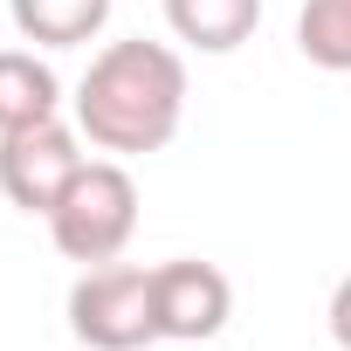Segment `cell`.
Listing matches in <instances>:
<instances>
[{
	"instance_id": "obj_1",
	"label": "cell",
	"mask_w": 351,
	"mask_h": 351,
	"mask_svg": "<svg viewBox=\"0 0 351 351\" xmlns=\"http://www.w3.org/2000/svg\"><path fill=\"white\" fill-rule=\"evenodd\" d=\"M180 117H186V56L145 35L97 49L76 83V131L110 158L165 152Z\"/></svg>"
},
{
	"instance_id": "obj_2",
	"label": "cell",
	"mask_w": 351,
	"mask_h": 351,
	"mask_svg": "<svg viewBox=\"0 0 351 351\" xmlns=\"http://www.w3.org/2000/svg\"><path fill=\"white\" fill-rule=\"evenodd\" d=\"M49 234L83 269L117 262L131 248V234H138V180H131V165L124 158H90L76 180H69V193L56 200Z\"/></svg>"
},
{
	"instance_id": "obj_3",
	"label": "cell",
	"mask_w": 351,
	"mask_h": 351,
	"mask_svg": "<svg viewBox=\"0 0 351 351\" xmlns=\"http://www.w3.org/2000/svg\"><path fill=\"white\" fill-rule=\"evenodd\" d=\"M69 330L90 351H145L158 337V303H152V269H83L69 289Z\"/></svg>"
},
{
	"instance_id": "obj_4",
	"label": "cell",
	"mask_w": 351,
	"mask_h": 351,
	"mask_svg": "<svg viewBox=\"0 0 351 351\" xmlns=\"http://www.w3.org/2000/svg\"><path fill=\"white\" fill-rule=\"evenodd\" d=\"M83 165H90L83 158V131L62 124V117L28 124V131H8V138H0V193H8V207L49 221Z\"/></svg>"
},
{
	"instance_id": "obj_5",
	"label": "cell",
	"mask_w": 351,
	"mask_h": 351,
	"mask_svg": "<svg viewBox=\"0 0 351 351\" xmlns=\"http://www.w3.org/2000/svg\"><path fill=\"white\" fill-rule=\"evenodd\" d=\"M152 303H158V337L172 344H207L234 317V282L214 262H158L152 269Z\"/></svg>"
},
{
	"instance_id": "obj_6",
	"label": "cell",
	"mask_w": 351,
	"mask_h": 351,
	"mask_svg": "<svg viewBox=\"0 0 351 351\" xmlns=\"http://www.w3.org/2000/svg\"><path fill=\"white\" fill-rule=\"evenodd\" d=\"M165 28L200 56H234L262 28V0H165Z\"/></svg>"
},
{
	"instance_id": "obj_7",
	"label": "cell",
	"mask_w": 351,
	"mask_h": 351,
	"mask_svg": "<svg viewBox=\"0 0 351 351\" xmlns=\"http://www.w3.org/2000/svg\"><path fill=\"white\" fill-rule=\"evenodd\" d=\"M62 117V83L35 49H0V138Z\"/></svg>"
},
{
	"instance_id": "obj_8",
	"label": "cell",
	"mask_w": 351,
	"mask_h": 351,
	"mask_svg": "<svg viewBox=\"0 0 351 351\" xmlns=\"http://www.w3.org/2000/svg\"><path fill=\"white\" fill-rule=\"evenodd\" d=\"M110 8L117 0H8L21 42H35V49H83V42H97Z\"/></svg>"
},
{
	"instance_id": "obj_9",
	"label": "cell",
	"mask_w": 351,
	"mask_h": 351,
	"mask_svg": "<svg viewBox=\"0 0 351 351\" xmlns=\"http://www.w3.org/2000/svg\"><path fill=\"white\" fill-rule=\"evenodd\" d=\"M296 49L310 69L351 76V0H303L296 14Z\"/></svg>"
},
{
	"instance_id": "obj_10",
	"label": "cell",
	"mask_w": 351,
	"mask_h": 351,
	"mask_svg": "<svg viewBox=\"0 0 351 351\" xmlns=\"http://www.w3.org/2000/svg\"><path fill=\"white\" fill-rule=\"evenodd\" d=\"M330 337H337V351H351V276L330 289Z\"/></svg>"
},
{
	"instance_id": "obj_11",
	"label": "cell",
	"mask_w": 351,
	"mask_h": 351,
	"mask_svg": "<svg viewBox=\"0 0 351 351\" xmlns=\"http://www.w3.org/2000/svg\"><path fill=\"white\" fill-rule=\"evenodd\" d=\"M180 351H207V344H180Z\"/></svg>"
}]
</instances>
